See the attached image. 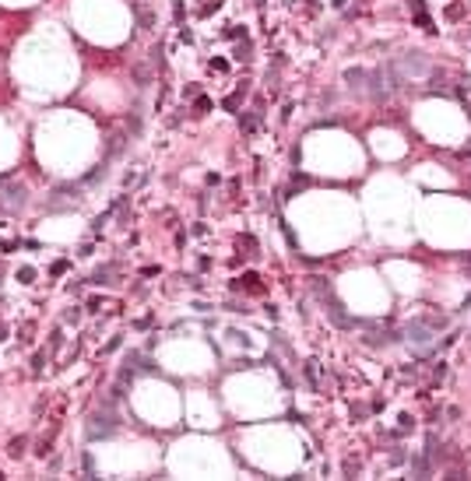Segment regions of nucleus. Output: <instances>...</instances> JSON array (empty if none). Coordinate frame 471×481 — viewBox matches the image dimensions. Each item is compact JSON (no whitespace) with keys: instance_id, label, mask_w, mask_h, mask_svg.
Here are the masks:
<instances>
[{"instance_id":"f257e3e1","label":"nucleus","mask_w":471,"mask_h":481,"mask_svg":"<svg viewBox=\"0 0 471 481\" xmlns=\"http://www.w3.org/2000/svg\"><path fill=\"white\" fill-rule=\"evenodd\" d=\"M116 418L113 415H92L88 418V439H109V435L116 432Z\"/></svg>"},{"instance_id":"f03ea898","label":"nucleus","mask_w":471,"mask_h":481,"mask_svg":"<svg viewBox=\"0 0 471 481\" xmlns=\"http://www.w3.org/2000/svg\"><path fill=\"white\" fill-rule=\"evenodd\" d=\"M401 337L408 344H425V341H433V327L425 323V320H408L404 330H401Z\"/></svg>"},{"instance_id":"7ed1b4c3","label":"nucleus","mask_w":471,"mask_h":481,"mask_svg":"<svg viewBox=\"0 0 471 481\" xmlns=\"http://www.w3.org/2000/svg\"><path fill=\"white\" fill-rule=\"evenodd\" d=\"M257 127H260V116L257 113H239V130L246 133V137H250V133H257Z\"/></svg>"},{"instance_id":"20e7f679","label":"nucleus","mask_w":471,"mask_h":481,"mask_svg":"<svg viewBox=\"0 0 471 481\" xmlns=\"http://www.w3.org/2000/svg\"><path fill=\"white\" fill-rule=\"evenodd\" d=\"M366 74H370V70H362V67H352V70H345V81H348L352 88H362Z\"/></svg>"},{"instance_id":"39448f33","label":"nucleus","mask_w":471,"mask_h":481,"mask_svg":"<svg viewBox=\"0 0 471 481\" xmlns=\"http://www.w3.org/2000/svg\"><path fill=\"white\" fill-rule=\"evenodd\" d=\"M310 292L327 299V295H331V284H327V278H310Z\"/></svg>"},{"instance_id":"423d86ee","label":"nucleus","mask_w":471,"mask_h":481,"mask_svg":"<svg viewBox=\"0 0 471 481\" xmlns=\"http://www.w3.org/2000/svg\"><path fill=\"white\" fill-rule=\"evenodd\" d=\"M429 467H433V460L425 457V453H422V457H415V460H411V471H415L419 478H422V474H429Z\"/></svg>"},{"instance_id":"0eeeda50","label":"nucleus","mask_w":471,"mask_h":481,"mask_svg":"<svg viewBox=\"0 0 471 481\" xmlns=\"http://www.w3.org/2000/svg\"><path fill=\"white\" fill-rule=\"evenodd\" d=\"M7 453H11V457H21V453H25V435H14L11 446H7Z\"/></svg>"},{"instance_id":"6e6552de","label":"nucleus","mask_w":471,"mask_h":481,"mask_svg":"<svg viewBox=\"0 0 471 481\" xmlns=\"http://www.w3.org/2000/svg\"><path fill=\"white\" fill-rule=\"evenodd\" d=\"M50 446H53V432H50V435H42V439H39L35 453H39V457H50Z\"/></svg>"},{"instance_id":"1a4fd4ad","label":"nucleus","mask_w":471,"mask_h":481,"mask_svg":"<svg viewBox=\"0 0 471 481\" xmlns=\"http://www.w3.org/2000/svg\"><path fill=\"white\" fill-rule=\"evenodd\" d=\"M341 471H345V478H355V474L362 471V464H359V460H345V464H341Z\"/></svg>"},{"instance_id":"9d476101","label":"nucleus","mask_w":471,"mask_h":481,"mask_svg":"<svg viewBox=\"0 0 471 481\" xmlns=\"http://www.w3.org/2000/svg\"><path fill=\"white\" fill-rule=\"evenodd\" d=\"M306 380H310V386H313V390H320V376H317V362H310V365H306Z\"/></svg>"},{"instance_id":"9b49d317","label":"nucleus","mask_w":471,"mask_h":481,"mask_svg":"<svg viewBox=\"0 0 471 481\" xmlns=\"http://www.w3.org/2000/svg\"><path fill=\"white\" fill-rule=\"evenodd\" d=\"M303 186H310V176H303V172H296V179H292V186H288V193H296V190H303Z\"/></svg>"},{"instance_id":"f8f14e48","label":"nucleus","mask_w":471,"mask_h":481,"mask_svg":"<svg viewBox=\"0 0 471 481\" xmlns=\"http://www.w3.org/2000/svg\"><path fill=\"white\" fill-rule=\"evenodd\" d=\"M408 460H411L408 449H394V453H390V464H394V467H401V464H408Z\"/></svg>"},{"instance_id":"ddd939ff","label":"nucleus","mask_w":471,"mask_h":481,"mask_svg":"<svg viewBox=\"0 0 471 481\" xmlns=\"http://www.w3.org/2000/svg\"><path fill=\"white\" fill-rule=\"evenodd\" d=\"M239 102H243V99H239V95H236V92H232V95H229V99L222 102V106H225L229 113H239Z\"/></svg>"},{"instance_id":"4468645a","label":"nucleus","mask_w":471,"mask_h":481,"mask_svg":"<svg viewBox=\"0 0 471 481\" xmlns=\"http://www.w3.org/2000/svg\"><path fill=\"white\" fill-rule=\"evenodd\" d=\"M18 281L32 284V281H35V270H32V267H21V270H18Z\"/></svg>"},{"instance_id":"2eb2a0df","label":"nucleus","mask_w":471,"mask_h":481,"mask_svg":"<svg viewBox=\"0 0 471 481\" xmlns=\"http://www.w3.org/2000/svg\"><path fill=\"white\" fill-rule=\"evenodd\" d=\"M113 270H116V267H99V270H95V274H92V281H106V278L113 274Z\"/></svg>"},{"instance_id":"dca6fc26","label":"nucleus","mask_w":471,"mask_h":481,"mask_svg":"<svg viewBox=\"0 0 471 481\" xmlns=\"http://www.w3.org/2000/svg\"><path fill=\"white\" fill-rule=\"evenodd\" d=\"M218 7H222V4H218V0H211V4H204V7H201V18H208V14H215Z\"/></svg>"},{"instance_id":"f3484780","label":"nucleus","mask_w":471,"mask_h":481,"mask_svg":"<svg viewBox=\"0 0 471 481\" xmlns=\"http://www.w3.org/2000/svg\"><path fill=\"white\" fill-rule=\"evenodd\" d=\"M194 109H197V113H211V99H197Z\"/></svg>"},{"instance_id":"a211bd4d","label":"nucleus","mask_w":471,"mask_h":481,"mask_svg":"<svg viewBox=\"0 0 471 481\" xmlns=\"http://www.w3.org/2000/svg\"><path fill=\"white\" fill-rule=\"evenodd\" d=\"M443 376H447V365H443V362H439V365L433 369V383H443Z\"/></svg>"},{"instance_id":"6ab92c4d","label":"nucleus","mask_w":471,"mask_h":481,"mask_svg":"<svg viewBox=\"0 0 471 481\" xmlns=\"http://www.w3.org/2000/svg\"><path fill=\"white\" fill-rule=\"evenodd\" d=\"M42 365H46V351H39V355H32V369L39 372Z\"/></svg>"},{"instance_id":"aec40b11","label":"nucleus","mask_w":471,"mask_h":481,"mask_svg":"<svg viewBox=\"0 0 471 481\" xmlns=\"http://www.w3.org/2000/svg\"><path fill=\"white\" fill-rule=\"evenodd\" d=\"M141 25H144V28H155V14H148V11H141Z\"/></svg>"},{"instance_id":"412c9836","label":"nucleus","mask_w":471,"mask_h":481,"mask_svg":"<svg viewBox=\"0 0 471 481\" xmlns=\"http://www.w3.org/2000/svg\"><path fill=\"white\" fill-rule=\"evenodd\" d=\"M415 25H422V28H425V32H433V28H429L433 21H429V18H425V14H415Z\"/></svg>"},{"instance_id":"4be33fe9","label":"nucleus","mask_w":471,"mask_h":481,"mask_svg":"<svg viewBox=\"0 0 471 481\" xmlns=\"http://www.w3.org/2000/svg\"><path fill=\"white\" fill-rule=\"evenodd\" d=\"M64 270H67V264H64V260H56V264L50 267V274H56V278H60V274H64Z\"/></svg>"},{"instance_id":"5701e85b","label":"nucleus","mask_w":471,"mask_h":481,"mask_svg":"<svg viewBox=\"0 0 471 481\" xmlns=\"http://www.w3.org/2000/svg\"><path fill=\"white\" fill-rule=\"evenodd\" d=\"M222 35H225V39H243V28H225Z\"/></svg>"},{"instance_id":"b1692460","label":"nucleus","mask_w":471,"mask_h":481,"mask_svg":"<svg viewBox=\"0 0 471 481\" xmlns=\"http://www.w3.org/2000/svg\"><path fill=\"white\" fill-rule=\"evenodd\" d=\"M102 176H106V172H102V169H95V172H88V176H84V183H99Z\"/></svg>"},{"instance_id":"393cba45","label":"nucleus","mask_w":471,"mask_h":481,"mask_svg":"<svg viewBox=\"0 0 471 481\" xmlns=\"http://www.w3.org/2000/svg\"><path fill=\"white\" fill-rule=\"evenodd\" d=\"M211 67H215L218 74H225V70H229V64H225V60H211Z\"/></svg>"},{"instance_id":"a878e982","label":"nucleus","mask_w":471,"mask_h":481,"mask_svg":"<svg viewBox=\"0 0 471 481\" xmlns=\"http://www.w3.org/2000/svg\"><path fill=\"white\" fill-rule=\"evenodd\" d=\"M84 474H95V460L88 457V453H84Z\"/></svg>"},{"instance_id":"bb28decb","label":"nucleus","mask_w":471,"mask_h":481,"mask_svg":"<svg viewBox=\"0 0 471 481\" xmlns=\"http://www.w3.org/2000/svg\"><path fill=\"white\" fill-rule=\"evenodd\" d=\"M408 7L415 11V14H422V0H408Z\"/></svg>"},{"instance_id":"cd10ccee","label":"nucleus","mask_w":471,"mask_h":481,"mask_svg":"<svg viewBox=\"0 0 471 481\" xmlns=\"http://www.w3.org/2000/svg\"><path fill=\"white\" fill-rule=\"evenodd\" d=\"M4 341H7V327H4V323H0V344H4Z\"/></svg>"},{"instance_id":"c85d7f7f","label":"nucleus","mask_w":471,"mask_h":481,"mask_svg":"<svg viewBox=\"0 0 471 481\" xmlns=\"http://www.w3.org/2000/svg\"><path fill=\"white\" fill-rule=\"evenodd\" d=\"M464 84H468V92H471V81H464Z\"/></svg>"}]
</instances>
